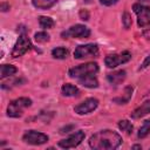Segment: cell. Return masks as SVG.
Masks as SVG:
<instances>
[{"label":"cell","mask_w":150,"mask_h":150,"mask_svg":"<svg viewBox=\"0 0 150 150\" xmlns=\"http://www.w3.org/2000/svg\"><path fill=\"white\" fill-rule=\"evenodd\" d=\"M122 137L112 130H101L93 135L89 139V145L95 150H112L121 145Z\"/></svg>","instance_id":"cell-1"},{"label":"cell","mask_w":150,"mask_h":150,"mask_svg":"<svg viewBox=\"0 0 150 150\" xmlns=\"http://www.w3.org/2000/svg\"><path fill=\"white\" fill-rule=\"evenodd\" d=\"M32 101L28 97H20L9 102L7 107V115L9 117H20L23 114V110L30 107Z\"/></svg>","instance_id":"cell-2"},{"label":"cell","mask_w":150,"mask_h":150,"mask_svg":"<svg viewBox=\"0 0 150 150\" xmlns=\"http://www.w3.org/2000/svg\"><path fill=\"white\" fill-rule=\"evenodd\" d=\"M98 71V64L96 62H88L69 69V76L73 79H81L87 75H95Z\"/></svg>","instance_id":"cell-3"},{"label":"cell","mask_w":150,"mask_h":150,"mask_svg":"<svg viewBox=\"0 0 150 150\" xmlns=\"http://www.w3.org/2000/svg\"><path fill=\"white\" fill-rule=\"evenodd\" d=\"M90 35V30L88 27H86L84 25H75L71 26L70 28H68L67 30L61 33V38L66 39V38H76V39H86L89 38Z\"/></svg>","instance_id":"cell-4"},{"label":"cell","mask_w":150,"mask_h":150,"mask_svg":"<svg viewBox=\"0 0 150 150\" xmlns=\"http://www.w3.org/2000/svg\"><path fill=\"white\" fill-rule=\"evenodd\" d=\"M98 55V47L95 43H88V45H81L77 46L74 50V57L75 59H86V57H93Z\"/></svg>","instance_id":"cell-5"},{"label":"cell","mask_w":150,"mask_h":150,"mask_svg":"<svg viewBox=\"0 0 150 150\" xmlns=\"http://www.w3.org/2000/svg\"><path fill=\"white\" fill-rule=\"evenodd\" d=\"M132 9L137 15V23L139 27L150 26V7L141 4H135L132 6Z\"/></svg>","instance_id":"cell-6"},{"label":"cell","mask_w":150,"mask_h":150,"mask_svg":"<svg viewBox=\"0 0 150 150\" xmlns=\"http://www.w3.org/2000/svg\"><path fill=\"white\" fill-rule=\"evenodd\" d=\"M32 47V43L29 41V39L27 38L26 34H21L16 41V43L14 45L13 47V50H12V56L13 57H19V56H22L25 53H27Z\"/></svg>","instance_id":"cell-7"},{"label":"cell","mask_w":150,"mask_h":150,"mask_svg":"<svg viewBox=\"0 0 150 150\" xmlns=\"http://www.w3.org/2000/svg\"><path fill=\"white\" fill-rule=\"evenodd\" d=\"M23 142L32 145H41L48 141V136L43 132H39L36 130H28L22 136Z\"/></svg>","instance_id":"cell-8"},{"label":"cell","mask_w":150,"mask_h":150,"mask_svg":"<svg viewBox=\"0 0 150 150\" xmlns=\"http://www.w3.org/2000/svg\"><path fill=\"white\" fill-rule=\"evenodd\" d=\"M131 59V54L129 52H123L121 54H112V55H108L104 59L105 66L108 68H115L122 63L128 62Z\"/></svg>","instance_id":"cell-9"},{"label":"cell","mask_w":150,"mask_h":150,"mask_svg":"<svg viewBox=\"0 0 150 150\" xmlns=\"http://www.w3.org/2000/svg\"><path fill=\"white\" fill-rule=\"evenodd\" d=\"M84 139V132L82 130H79L76 131L75 134L70 135L68 138H64V139H61L57 145L62 149H70V148H75Z\"/></svg>","instance_id":"cell-10"},{"label":"cell","mask_w":150,"mask_h":150,"mask_svg":"<svg viewBox=\"0 0 150 150\" xmlns=\"http://www.w3.org/2000/svg\"><path fill=\"white\" fill-rule=\"evenodd\" d=\"M97 105H98V101H97L96 98L90 97V98L84 100V101L81 102L80 104L75 105L74 110H75V112L79 114V115H86V114H89V112L94 111V110L97 108Z\"/></svg>","instance_id":"cell-11"},{"label":"cell","mask_w":150,"mask_h":150,"mask_svg":"<svg viewBox=\"0 0 150 150\" xmlns=\"http://www.w3.org/2000/svg\"><path fill=\"white\" fill-rule=\"evenodd\" d=\"M149 112H150V101H145L138 108H136L130 114V116H131V118H135L136 120V118H141V117L148 115Z\"/></svg>","instance_id":"cell-12"},{"label":"cell","mask_w":150,"mask_h":150,"mask_svg":"<svg viewBox=\"0 0 150 150\" xmlns=\"http://www.w3.org/2000/svg\"><path fill=\"white\" fill-rule=\"evenodd\" d=\"M125 76H127L125 70H116V71H112V73L108 74L107 80L111 84H120L125 80Z\"/></svg>","instance_id":"cell-13"},{"label":"cell","mask_w":150,"mask_h":150,"mask_svg":"<svg viewBox=\"0 0 150 150\" xmlns=\"http://www.w3.org/2000/svg\"><path fill=\"white\" fill-rule=\"evenodd\" d=\"M77 80H79V83L86 88H96L98 86V81L94 75H87Z\"/></svg>","instance_id":"cell-14"},{"label":"cell","mask_w":150,"mask_h":150,"mask_svg":"<svg viewBox=\"0 0 150 150\" xmlns=\"http://www.w3.org/2000/svg\"><path fill=\"white\" fill-rule=\"evenodd\" d=\"M131 95H132V87H125L123 95L121 97H115L112 101L117 104H124L129 102V100L131 98Z\"/></svg>","instance_id":"cell-15"},{"label":"cell","mask_w":150,"mask_h":150,"mask_svg":"<svg viewBox=\"0 0 150 150\" xmlns=\"http://www.w3.org/2000/svg\"><path fill=\"white\" fill-rule=\"evenodd\" d=\"M61 93L63 96H77L80 94V90L75 86H73L70 83H66L62 86Z\"/></svg>","instance_id":"cell-16"},{"label":"cell","mask_w":150,"mask_h":150,"mask_svg":"<svg viewBox=\"0 0 150 150\" xmlns=\"http://www.w3.org/2000/svg\"><path fill=\"white\" fill-rule=\"evenodd\" d=\"M34 7L39 8V9H48L50 7H53L57 0H32Z\"/></svg>","instance_id":"cell-17"},{"label":"cell","mask_w":150,"mask_h":150,"mask_svg":"<svg viewBox=\"0 0 150 150\" xmlns=\"http://www.w3.org/2000/svg\"><path fill=\"white\" fill-rule=\"evenodd\" d=\"M16 73V68L12 64H2L1 66V79H6L8 76H12Z\"/></svg>","instance_id":"cell-18"},{"label":"cell","mask_w":150,"mask_h":150,"mask_svg":"<svg viewBox=\"0 0 150 150\" xmlns=\"http://www.w3.org/2000/svg\"><path fill=\"white\" fill-rule=\"evenodd\" d=\"M39 23H40V27L43 28V29H48V28H52L55 22L52 18L49 16H40L39 18Z\"/></svg>","instance_id":"cell-19"},{"label":"cell","mask_w":150,"mask_h":150,"mask_svg":"<svg viewBox=\"0 0 150 150\" xmlns=\"http://www.w3.org/2000/svg\"><path fill=\"white\" fill-rule=\"evenodd\" d=\"M150 134V120H146L143 122L142 127L138 130V138H144Z\"/></svg>","instance_id":"cell-20"},{"label":"cell","mask_w":150,"mask_h":150,"mask_svg":"<svg viewBox=\"0 0 150 150\" xmlns=\"http://www.w3.org/2000/svg\"><path fill=\"white\" fill-rule=\"evenodd\" d=\"M52 55L55 59H64L68 55V50L64 47H56L52 50Z\"/></svg>","instance_id":"cell-21"},{"label":"cell","mask_w":150,"mask_h":150,"mask_svg":"<svg viewBox=\"0 0 150 150\" xmlns=\"http://www.w3.org/2000/svg\"><path fill=\"white\" fill-rule=\"evenodd\" d=\"M118 128H120L122 131L127 132L128 135H130V134L132 132V130H134L132 124H131L129 121H127V120H122V121H120V122H118Z\"/></svg>","instance_id":"cell-22"},{"label":"cell","mask_w":150,"mask_h":150,"mask_svg":"<svg viewBox=\"0 0 150 150\" xmlns=\"http://www.w3.org/2000/svg\"><path fill=\"white\" fill-rule=\"evenodd\" d=\"M122 23L124 26V28H129L132 23V20H131V16L128 12H124L123 15H122Z\"/></svg>","instance_id":"cell-23"},{"label":"cell","mask_w":150,"mask_h":150,"mask_svg":"<svg viewBox=\"0 0 150 150\" xmlns=\"http://www.w3.org/2000/svg\"><path fill=\"white\" fill-rule=\"evenodd\" d=\"M35 41L36 42H47L49 40V35L46 32H39L35 34Z\"/></svg>","instance_id":"cell-24"},{"label":"cell","mask_w":150,"mask_h":150,"mask_svg":"<svg viewBox=\"0 0 150 150\" xmlns=\"http://www.w3.org/2000/svg\"><path fill=\"white\" fill-rule=\"evenodd\" d=\"M80 18L82 20H88L89 19V13L86 11V9H81L80 11Z\"/></svg>","instance_id":"cell-25"},{"label":"cell","mask_w":150,"mask_h":150,"mask_svg":"<svg viewBox=\"0 0 150 150\" xmlns=\"http://www.w3.org/2000/svg\"><path fill=\"white\" fill-rule=\"evenodd\" d=\"M118 0H100V2L102 5H105V6H111L114 4H116Z\"/></svg>","instance_id":"cell-26"},{"label":"cell","mask_w":150,"mask_h":150,"mask_svg":"<svg viewBox=\"0 0 150 150\" xmlns=\"http://www.w3.org/2000/svg\"><path fill=\"white\" fill-rule=\"evenodd\" d=\"M148 66H150V55L149 56H146V59L143 61V63L141 64V67H139V69H143V68H146Z\"/></svg>","instance_id":"cell-27"},{"label":"cell","mask_w":150,"mask_h":150,"mask_svg":"<svg viewBox=\"0 0 150 150\" xmlns=\"http://www.w3.org/2000/svg\"><path fill=\"white\" fill-rule=\"evenodd\" d=\"M74 128V125H69V127H64V128H62V129H60V132L61 134H63V132H68V130L69 129H73Z\"/></svg>","instance_id":"cell-28"},{"label":"cell","mask_w":150,"mask_h":150,"mask_svg":"<svg viewBox=\"0 0 150 150\" xmlns=\"http://www.w3.org/2000/svg\"><path fill=\"white\" fill-rule=\"evenodd\" d=\"M1 9H2L4 12H6L7 9H9V5H7V4L2 2V4H1Z\"/></svg>","instance_id":"cell-29"},{"label":"cell","mask_w":150,"mask_h":150,"mask_svg":"<svg viewBox=\"0 0 150 150\" xmlns=\"http://www.w3.org/2000/svg\"><path fill=\"white\" fill-rule=\"evenodd\" d=\"M141 145H132V149H141Z\"/></svg>","instance_id":"cell-30"},{"label":"cell","mask_w":150,"mask_h":150,"mask_svg":"<svg viewBox=\"0 0 150 150\" xmlns=\"http://www.w3.org/2000/svg\"><path fill=\"white\" fill-rule=\"evenodd\" d=\"M143 1H150V0H143Z\"/></svg>","instance_id":"cell-31"}]
</instances>
